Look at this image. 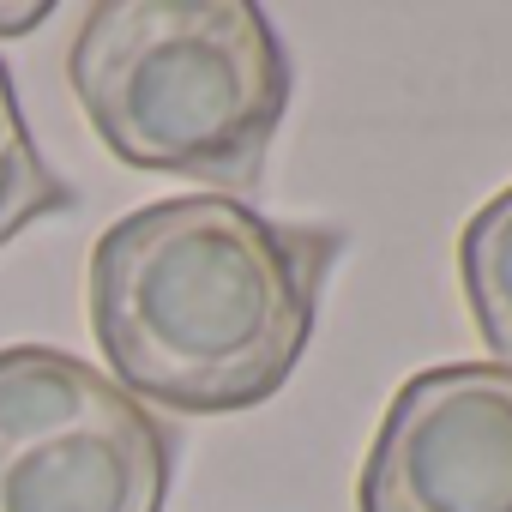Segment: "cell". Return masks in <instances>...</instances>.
Instances as JSON below:
<instances>
[{
	"mask_svg": "<svg viewBox=\"0 0 512 512\" xmlns=\"http://www.w3.org/2000/svg\"><path fill=\"white\" fill-rule=\"evenodd\" d=\"M169 428L55 344L0 350V512H163Z\"/></svg>",
	"mask_w": 512,
	"mask_h": 512,
	"instance_id": "obj_3",
	"label": "cell"
},
{
	"mask_svg": "<svg viewBox=\"0 0 512 512\" xmlns=\"http://www.w3.org/2000/svg\"><path fill=\"white\" fill-rule=\"evenodd\" d=\"M362 512H512V368L446 362L398 386L368 446Z\"/></svg>",
	"mask_w": 512,
	"mask_h": 512,
	"instance_id": "obj_4",
	"label": "cell"
},
{
	"mask_svg": "<svg viewBox=\"0 0 512 512\" xmlns=\"http://www.w3.org/2000/svg\"><path fill=\"white\" fill-rule=\"evenodd\" d=\"M91 133L151 175L247 193L290 109V55L247 0H97L67 49Z\"/></svg>",
	"mask_w": 512,
	"mask_h": 512,
	"instance_id": "obj_2",
	"label": "cell"
},
{
	"mask_svg": "<svg viewBox=\"0 0 512 512\" xmlns=\"http://www.w3.org/2000/svg\"><path fill=\"white\" fill-rule=\"evenodd\" d=\"M55 211H73V181L43 163L31 121L19 109V91H13V73L0 61V247Z\"/></svg>",
	"mask_w": 512,
	"mask_h": 512,
	"instance_id": "obj_6",
	"label": "cell"
},
{
	"mask_svg": "<svg viewBox=\"0 0 512 512\" xmlns=\"http://www.w3.org/2000/svg\"><path fill=\"white\" fill-rule=\"evenodd\" d=\"M338 253L332 223H278L229 193L127 211L97 235L85 278L109 380L175 416H241L278 398Z\"/></svg>",
	"mask_w": 512,
	"mask_h": 512,
	"instance_id": "obj_1",
	"label": "cell"
},
{
	"mask_svg": "<svg viewBox=\"0 0 512 512\" xmlns=\"http://www.w3.org/2000/svg\"><path fill=\"white\" fill-rule=\"evenodd\" d=\"M43 19H49V0H13V7H0V37H31Z\"/></svg>",
	"mask_w": 512,
	"mask_h": 512,
	"instance_id": "obj_7",
	"label": "cell"
},
{
	"mask_svg": "<svg viewBox=\"0 0 512 512\" xmlns=\"http://www.w3.org/2000/svg\"><path fill=\"white\" fill-rule=\"evenodd\" d=\"M458 278H464V302L476 314L482 344L500 356V368H512V187L494 193L464 223Z\"/></svg>",
	"mask_w": 512,
	"mask_h": 512,
	"instance_id": "obj_5",
	"label": "cell"
}]
</instances>
